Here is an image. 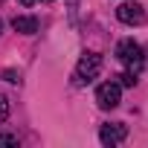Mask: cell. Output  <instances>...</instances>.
Segmentation results:
<instances>
[{"label": "cell", "instance_id": "6da1fadb", "mask_svg": "<svg viewBox=\"0 0 148 148\" xmlns=\"http://www.w3.org/2000/svg\"><path fill=\"white\" fill-rule=\"evenodd\" d=\"M99 73H102V55L99 52H84L79 58L76 70H73V84L76 87H87Z\"/></svg>", "mask_w": 148, "mask_h": 148}, {"label": "cell", "instance_id": "7a4b0ae2", "mask_svg": "<svg viewBox=\"0 0 148 148\" xmlns=\"http://www.w3.org/2000/svg\"><path fill=\"white\" fill-rule=\"evenodd\" d=\"M116 58L131 70V73H139L142 64H145V55H142V47L134 41V38H122L116 44Z\"/></svg>", "mask_w": 148, "mask_h": 148}, {"label": "cell", "instance_id": "3957f363", "mask_svg": "<svg viewBox=\"0 0 148 148\" xmlns=\"http://www.w3.org/2000/svg\"><path fill=\"white\" fill-rule=\"evenodd\" d=\"M119 102H122V84H119V82H105V84H99V90H96V105H99L102 110H113V108H119Z\"/></svg>", "mask_w": 148, "mask_h": 148}, {"label": "cell", "instance_id": "277c9868", "mask_svg": "<svg viewBox=\"0 0 148 148\" xmlns=\"http://www.w3.org/2000/svg\"><path fill=\"white\" fill-rule=\"evenodd\" d=\"M125 136H128V125H125V122H105V125L99 128V142L108 145V148L125 142Z\"/></svg>", "mask_w": 148, "mask_h": 148}, {"label": "cell", "instance_id": "5b68a950", "mask_svg": "<svg viewBox=\"0 0 148 148\" xmlns=\"http://www.w3.org/2000/svg\"><path fill=\"white\" fill-rule=\"evenodd\" d=\"M116 18L125 26H142L145 23V9H142V3H122L116 9Z\"/></svg>", "mask_w": 148, "mask_h": 148}, {"label": "cell", "instance_id": "8992f818", "mask_svg": "<svg viewBox=\"0 0 148 148\" xmlns=\"http://www.w3.org/2000/svg\"><path fill=\"white\" fill-rule=\"evenodd\" d=\"M12 26H15V32H21V35H35V32L41 29V21H38L35 15H15V18H12Z\"/></svg>", "mask_w": 148, "mask_h": 148}, {"label": "cell", "instance_id": "52a82bcc", "mask_svg": "<svg viewBox=\"0 0 148 148\" xmlns=\"http://www.w3.org/2000/svg\"><path fill=\"white\" fill-rule=\"evenodd\" d=\"M116 79H119V84H122V87H134V84H136V73H131V70H128V73H122V76H116Z\"/></svg>", "mask_w": 148, "mask_h": 148}, {"label": "cell", "instance_id": "ba28073f", "mask_svg": "<svg viewBox=\"0 0 148 148\" xmlns=\"http://www.w3.org/2000/svg\"><path fill=\"white\" fill-rule=\"evenodd\" d=\"M6 116H9V99L0 93V119H6Z\"/></svg>", "mask_w": 148, "mask_h": 148}, {"label": "cell", "instance_id": "9c48e42d", "mask_svg": "<svg viewBox=\"0 0 148 148\" xmlns=\"http://www.w3.org/2000/svg\"><path fill=\"white\" fill-rule=\"evenodd\" d=\"M0 145H18V136H12V134H0Z\"/></svg>", "mask_w": 148, "mask_h": 148}, {"label": "cell", "instance_id": "30bf717a", "mask_svg": "<svg viewBox=\"0 0 148 148\" xmlns=\"http://www.w3.org/2000/svg\"><path fill=\"white\" fill-rule=\"evenodd\" d=\"M3 79H6V82H21V76H18V73H12V70L3 73Z\"/></svg>", "mask_w": 148, "mask_h": 148}, {"label": "cell", "instance_id": "8fae6325", "mask_svg": "<svg viewBox=\"0 0 148 148\" xmlns=\"http://www.w3.org/2000/svg\"><path fill=\"white\" fill-rule=\"evenodd\" d=\"M21 3H23V6H32V3H35V0H21Z\"/></svg>", "mask_w": 148, "mask_h": 148}, {"label": "cell", "instance_id": "7c38bea8", "mask_svg": "<svg viewBox=\"0 0 148 148\" xmlns=\"http://www.w3.org/2000/svg\"><path fill=\"white\" fill-rule=\"evenodd\" d=\"M0 32H3V21H0Z\"/></svg>", "mask_w": 148, "mask_h": 148}, {"label": "cell", "instance_id": "4fadbf2b", "mask_svg": "<svg viewBox=\"0 0 148 148\" xmlns=\"http://www.w3.org/2000/svg\"><path fill=\"white\" fill-rule=\"evenodd\" d=\"M70 3H73V6H76V0H70Z\"/></svg>", "mask_w": 148, "mask_h": 148}, {"label": "cell", "instance_id": "5bb4252c", "mask_svg": "<svg viewBox=\"0 0 148 148\" xmlns=\"http://www.w3.org/2000/svg\"><path fill=\"white\" fill-rule=\"evenodd\" d=\"M44 3H49V0H44Z\"/></svg>", "mask_w": 148, "mask_h": 148}, {"label": "cell", "instance_id": "9a60e30c", "mask_svg": "<svg viewBox=\"0 0 148 148\" xmlns=\"http://www.w3.org/2000/svg\"><path fill=\"white\" fill-rule=\"evenodd\" d=\"M0 3H3V0H0Z\"/></svg>", "mask_w": 148, "mask_h": 148}]
</instances>
